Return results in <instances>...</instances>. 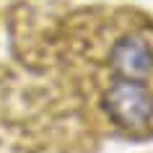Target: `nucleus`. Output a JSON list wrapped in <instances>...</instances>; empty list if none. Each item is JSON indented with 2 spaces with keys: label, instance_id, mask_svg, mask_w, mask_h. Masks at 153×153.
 Here are the masks:
<instances>
[{
  "label": "nucleus",
  "instance_id": "1",
  "mask_svg": "<svg viewBox=\"0 0 153 153\" xmlns=\"http://www.w3.org/2000/svg\"><path fill=\"white\" fill-rule=\"evenodd\" d=\"M104 112L122 130H143L153 120V94L140 81H114L104 94Z\"/></svg>",
  "mask_w": 153,
  "mask_h": 153
},
{
  "label": "nucleus",
  "instance_id": "2",
  "mask_svg": "<svg viewBox=\"0 0 153 153\" xmlns=\"http://www.w3.org/2000/svg\"><path fill=\"white\" fill-rule=\"evenodd\" d=\"M109 68L114 73V81H140L153 73V49L151 44L137 36V34H127L122 39L114 42V47L109 49Z\"/></svg>",
  "mask_w": 153,
  "mask_h": 153
}]
</instances>
